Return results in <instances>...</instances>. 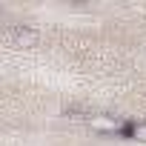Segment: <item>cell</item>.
Here are the masks:
<instances>
[{
	"label": "cell",
	"instance_id": "obj_2",
	"mask_svg": "<svg viewBox=\"0 0 146 146\" xmlns=\"http://www.w3.org/2000/svg\"><path fill=\"white\" fill-rule=\"evenodd\" d=\"M126 137H132V140H137V143H146V120H135L132 126H129V135Z\"/></svg>",
	"mask_w": 146,
	"mask_h": 146
},
{
	"label": "cell",
	"instance_id": "obj_1",
	"mask_svg": "<svg viewBox=\"0 0 146 146\" xmlns=\"http://www.w3.org/2000/svg\"><path fill=\"white\" fill-rule=\"evenodd\" d=\"M89 126L98 132V135H129V120H120L117 115H92L89 117Z\"/></svg>",
	"mask_w": 146,
	"mask_h": 146
}]
</instances>
